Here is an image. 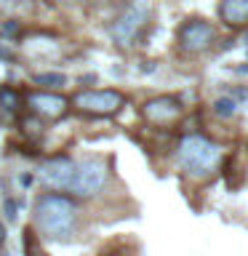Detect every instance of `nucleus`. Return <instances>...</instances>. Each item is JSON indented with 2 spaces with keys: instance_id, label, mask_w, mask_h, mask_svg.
I'll return each instance as SVG.
<instances>
[{
  "instance_id": "7ed1b4c3",
  "label": "nucleus",
  "mask_w": 248,
  "mask_h": 256,
  "mask_svg": "<svg viewBox=\"0 0 248 256\" xmlns=\"http://www.w3.org/2000/svg\"><path fill=\"white\" fill-rule=\"evenodd\" d=\"M150 19H152L150 3H144V0H131V3L123 8V14L112 22L110 35L118 46L131 48L144 38V32H147V27H150Z\"/></svg>"
},
{
  "instance_id": "423d86ee",
  "label": "nucleus",
  "mask_w": 248,
  "mask_h": 256,
  "mask_svg": "<svg viewBox=\"0 0 248 256\" xmlns=\"http://www.w3.org/2000/svg\"><path fill=\"white\" fill-rule=\"evenodd\" d=\"M123 94L118 91H80L72 104L86 112V115H96V118H104V115H115V112L123 107Z\"/></svg>"
},
{
  "instance_id": "dca6fc26",
  "label": "nucleus",
  "mask_w": 248,
  "mask_h": 256,
  "mask_svg": "<svg viewBox=\"0 0 248 256\" xmlns=\"http://www.w3.org/2000/svg\"><path fill=\"white\" fill-rule=\"evenodd\" d=\"M0 56H3V59H14V51L8 46H0Z\"/></svg>"
},
{
  "instance_id": "4468645a",
  "label": "nucleus",
  "mask_w": 248,
  "mask_h": 256,
  "mask_svg": "<svg viewBox=\"0 0 248 256\" xmlns=\"http://www.w3.org/2000/svg\"><path fill=\"white\" fill-rule=\"evenodd\" d=\"M214 110H216V115H224V118H227V115H232V112H235V102H232V99H219V102L214 104Z\"/></svg>"
},
{
  "instance_id": "f3484780",
  "label": "nucleus",
  "mask_w": 248,
  "mask_h": 256,
  "mask_svg": "<svg viewBox=\"0 0 248 256\" xmlns=\"http://www.w3.org/2000/svg\"><path fill=\"white\" fill-rule=\"evenodd\" d=\"M3 240H6V227L0 224V246H3Z\"/></svg>"
},
{
  "instance_id": "9d476101",
  "label": "nucleus",
  "mask_w": 248,
  "mask_h": 256,
  "mask_svg": "<svg viewBox=\"0 0 248 256\" xmlns=\"http://www.w3.org/2000/svg\"><path fill=\"white\" fill-rule=\"evenodd\" d=\"M219 19L227 27H246L248 24V0H222L219 3Z\"/></svg>"
},
{
  "instance_id": "6e6552de",
  "label": "nucleus",
  "mask_w": 248,
  "mask_h": 256,
  "mask_svg": "<svg viewBox=\"0 0 248 256\" xmlns=\"http://www.w3.org/2000/svg\"><path fill=\"white\" fill-rule=\"evenodd\" d=\"M27 104H30V110L32 112H38V115H43V118H62L64 112H67V99L59 94H51V91H35V94H30L27 96Z\"/></svg>"
},
{
  "instance_id": "0eeeda50",
  "label": "nucleus",
  "mask_w": 248,
  "mask_h": 256,
  "mask_svg": "<svg viewBox=\"0 0 248 256\" xmlns=\"http://www.w3.org/2000/svg\"><path fill=\"white\" fill-rule=\"evenodd\" d=\"M182 112H184V107L176 96H155V99L144 102V107H142L144 120H147L150 126H158V128L174 126L176 120L182 118Z\"/></svg>"
},
{
  "instance_id": "39448f33",
  "label": "nucleus",
  "mask_w": 248,
  "mask_h": 256,
  "mask_svg": "<svg viewBox=\"0 0 248 256\" xmlns=\"http://www.w3.org/2000/svg\"><path fill=\"white\" fill-rule=\"evenodd\" d=\"M104 182H107V166L102 160H83L80 166H75L67 190L78 198H91L104 187Z\"/></svg>"
},
{
  "instance_id": "9b49d317",
  "label": "nucleus",
  "mask_w": 248,
  "mask_h": 256,
  "mask_svg": "<svg viewBox=\"0 0 248 256\" xmlns=\"http://www.w3.org/2000/svg\"><path fill=\"white\" fill-rule=\"evenodd\" d=\"M0 6L8 11H19V14H30L35 8V0H0Z\"/></svg>"
},
{
  "instance_id": "a211bd4d",
  "label": "nucleus",
  "mask_w": 248,
  "mask_h": 256,
  "mask_svg": "<svg viewBox=\"0 0 248 256\" xmlns=\"http://www.w3.org/2000/svg\"><path fill=\"white\" fill-rule=\"evenodd\" d=\"M91 3H115V0H91Z\"/></svg>"
},
{
  "instance_id": "f8f14e48",
  "label": "nucleus",
  "mask_w": 248,
  "mask_h": 256,
  "mask_svg": "<svg viewBox=\"0 0 248 256\" xmlns=\"http://www.w3.org/2000/svg\"><path fill=\"white\" fill-rule=\"evenodd\" d=\"M35 83H43V86H64V83H67V78H64L62 72H40V75H35Z\"/></svg>"
},
{
  "instance_id": "f03ea898",
  "label": "nucleus",
  "mask_w": 248,
  "mask_h": 256,
  "mask_svg": "<svg viewBox=\"0 0 248 256\" xmlns=\"http://www.w3.org/2000/svg\"><path fill=\"white\" fill-rule=\"evenodd\" d=\"M75 206L62 195H43L35 206V222L51 240H67L75 232Z\"/></svg>"
},
{
  "instance_id": "f257e3e1",
  "label": "nucleus",
  "mask_w": 248,
  "mask_h": 256,
  "mask_svg": "<svg viewBox=\"0 0 248 256\" xmlns=\"http://www.w3.org/2000/svg\"><path fill=\"white\" fill-rule=\"evenodd\" d=\"M176 160H179L182 171L190 174L192 179H208V176H214L216 171H219L222 150H219V144L206 139V136L190 134L179 142Z\"/></svg>"
},
{
  "instance_id": "1a4fd4ad",
  "label": "nucleus",
  "mask_w": 248,
  "mask_h": 256,
  "mask_svg": "<svg viewBox=\"0 0 248 256\" xmlns=\"http://www.w3.org/2000/svg\"><path fill=\"white\" fill-rule=\"evenodd\" d=\"M75 174V163L70 158H51L43 166V182L54 190H64Z\"/></svg>"
},
{
  "instance_id": "ddd939ff",
  "label": "nucleus",
  "mask_w": 248,
  "mask_h": 256,
  "mask_svg": "<svg viewBox=\"0 0 248 256\" xmlns=\"http://www.w3.org/2000/svg\"><path fill=\"white\" fill-rule=\"evenodd\" d=\"M0 102H3L8 110L19 107V96H16V91H11V88H3V91H0Z\"/></svg>"
},
{
  "instance_id": "20e7f679",
  "label": "nucleus",
  "mask_w": 248,
  "mask_h": 256,
  "mask_svg": "<svg viewBox=\"0 0 248 256\" xmlns=\"http://www.w3.org/2000/svg\"><path fill=\"white\" fill-rule=\"evenodd\" d=\"M216 40V30L208 24L206 19H187L176 32V43L179 51L187 56H200L214 46Z\"/></svg>"
},
{
  "instance_id": "2eb2a0df",
  "label": "nucleus",
  "mask_w": 248,
  "mask_h": 256,
  "mask_svg": "<svg viewBox=\"0 0 248 256\" xmlns=\"http://www.w3.org/2000/svg\"><path fill=\"white\" fill-rule=\"evenodd\" d=\"M0 30H3L6 35H16V32H19V27H16V22H8V24H3Z\"/></svg>"
}]
</instances>
